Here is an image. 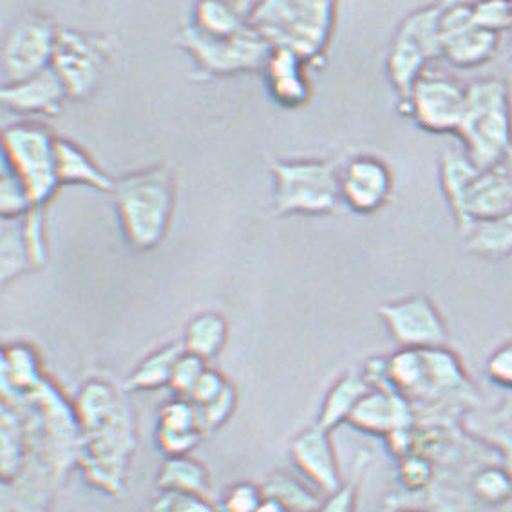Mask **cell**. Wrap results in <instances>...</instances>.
I'll list each match as a JSON object with an SVG mask.
<instances>
[{"mask_svg": "<svg viewBox=\"0 0 512 512\" xmlns=\"http://www.w3.org/2000/svg\"><path fill=\"white\" fill-rule=\"evenodd\" d=\"M80 433L86 437L82 460L100 489L120 494L125 462L136 446L134 409L111 382L87 380L75 400Z\"/></svg>", "mask_w": 512, "mask_h": 512, "instance_id": "obj_1", "label": "cell"}, {"mask_svg": "<svg viewBox=\"0 0 512 512\" xmlns=\"http://www.w3.org/2000/svg\"><path fill=\"white\" fill-rule=\"evenodd\" d=\"M176 194V176L167 163H156L116 180L114 209L129 247L151 252L162 245L171 230Z\"/></svg>", "mask_w": 512, "mask_h": 512, "instance_id": "obj_2", "label": "cell"}, {"mask_svg": "<svg viewBox=\"0 0 512 512\" xmlns=\"http://www.w3.org/2000/svg\"><path fill=\"white\" fill-rule=\"evenodd\" d=\"M456 136L482 171L511 162L512 98L505 78L487 76L467 86L464 120Z\"/></svg>", "mask_w": 512, "mask_h": 512, "instance_id": "obj_3", "label": "cell"}, {"mask_svg": "<svg viewBox=\"0 0 512 512\" xmlns=\"http://www.w3.org/2000/svg\"><path fill=\"white\" fill-rule=\"evenodd\" d=\"M337 19L333 2H256L250 26L272 48L288 49L308 66L321 67Z\"/></svg>", "mask_w": 512, "mask_h": 512, "instance_id": "obj_4", "label": "cell"}, {"mask_svg": "<svg viewBox=\"0 0 512 512\" xmlns=\"http://www.w3.org/2000/svg\"><path fill=\"white\" fill-rule=\"evenodd\" d=\"M275 216H330L342 205L341 165L328 160H275Z\"/></svg>", "mask_w": 512, "mask_h": 512, "instance_id": "obj_5", "label": "cell"}, {"mask_svg": "<svg viewBox=\"0 0 512 512\" xmlns=\"http://www.w3.org/2000/svg\"><path fill=\"white\" fill-rule=\"evenodd\" d=\"M176 46L183 49L203 78L263 73L274 48L252 26L232 37H210L185 22L176 33Z\"/></svg>", "mask_w": 512, "mask_h": 512, "instance_id": "obj_6", "label": "cell"}, {"mask_svg": "<svg viewBox=\"0 0 512 512\" xmlns=\"http://www.w3.org/2000/svg\"><path fill=\"white\" fill-rule=\"evenodd\" d=\"M57 138L37 122H17L2 131L4 167L26 185L35 207H48L60 189Z\"/></svg>", "mask_w": 512, "mask_h": 512, "instance_id": "obj_7", "label": "cell"}, {"mask_svg": "<svg viewBox=\"0 0 512 512\" xmlns=\"http://www.w3.org/2000/svg\"><path fill=\"white\" fill-rule=\"evenodd\" d=\"M113 51L114 44L105 35L60 28L51 69L64 82L71 100H86L100 86Z\"/></svg>", "mask_w": 512, "mask_h": 512, "instance_id": "obj_8", "label": "cell"}, {"mask_svg": "<svg viewBox=\"0 0 512 512\" xmlns=\"http://www.w3.org/2000/svg\"><path fill=\"white\" fill-rule=\"evenodd\" d=\"M57 24L49 17L29 13L11 24L2 44V86H11L46 71L53 64Z\"/></svg>", "mask_w": 512, "mask_h": 512, "instance_id": "obj_9", "label": "cell"}, {"mask_svg": "<svg viewBox=\"0 0 512 512\" xmlns=\"http://www.w3.org/2000/svg\"><path fill=\"white\" fill-rule=\"evenodd\" d=\"M465 100L467 86L453 76L427 69L399 111L427 133L456 134L464 120Z\"/></svg>", "mask_w": 512, "mask_h": 512, "instance_id": "obj_10", "label": "cell"}, {"mask_svg": "<svg viewBox=\"0 0 512 512\" xmlns=\"http://www.w3.org/2000/svg\"><path fill=\"white\" fill-rule=\"evenodd\" d=\"M379 317L402 348L429 350L444 346L449 337L442 313L427 295L415 294L380 304Z\"/></svg>", "mask_w": 512, "mask_h": 512, "instance_id": "obj_11", "label": "cell"}, {"mask_svg": "<svg viewBox=\"0 0 512 512\" xmlns=\"http://www.w3.org/2000/svg\"><path fill=\"white\" fill-rule=\"evenodd\" d=\"M393 172L377 156L361 154L341 165V200L357 214H373L388 205Z\"/></svg>", "mask_w": 512, "mask_h": 512, "instance_id": "obj_12", "label": "cell"}, {"mask_svg": "<svg viewBox=\"0 0 512 512\" xmlns=\"http://www.w3.org/2000/svg\"><path fill=\"white\" fill-rule=\"evenodd\" d=\"M290 455L295 467L312 482L319 491L332 494L341 489L342 476L330 433L323 427L304 429L292 440Z\"/></svg>", "mask_w": 512, "mask_h": 512, "instance_id": "obj_13", "label": "cell"}, {"mask_svg": "<svg viewBox=\"0 0 512 512\" xmlns=\"http://www.w3.org/2000/svg\"><path fill=\"white\" fill-rule=\"evenodd\" d=\"M413 415L411 402L391 386H384L371 388L362 397L348 424L370 435L389 437L399 429L413 427Z\"/></svg>", "mask_w": 512, "mask_h": 512, "instance_id": "obj_14", "label": "cell"}, {"mask_svg": "<svg viewBox=\"0 0 512 512\" xmlns=\"http://www.w3.org/2000/svg\"><path fill=\"white\" fill-rule=\"evenodd\" d=\"M512 212V176L507 165L478 172L464 205V221L458 227L465 236L476 223L502 218Z\"/></svg>", "mask_w": 512, "mask_h": 512, "instance_id": "obj_15", "label": "cell"}, {"mask_svg": "<svg viewBox=\"0 0 512 512\" xmlns=\"http://www.w3.org/2000/svg\"><path fill=\"white\" fill-rule=\"evenodd\" d=\"M0 100L11 113L57 116L71 98L60 76L49 67L28 80L2 86Z\"/></svg>", "mask_w": 512, "mask_h": 512, "instance_id": "obj_16", "label": "cell"}, {"mask_svg": "<svg viewBox=\"0 0 512 512\" xmlns=\"http://www.w3.org/2000/svg\"><path fill=\"white\" fill-rule=\"evenodd\" d=\"M200 408L189 399L167 402L160 411L156 444L165 458L189 456L205 437Z\"/></svg>", "mask_w": 512, "mask_h": 512, "instance_id": "obj_17", "label": "cell"}, {"mask_svg": "<svg viewBox=\"0 0 512 512\" xmlns=\"http://www.w3.org/2000/svg\"><path fill=\"white\" fill-rule=\"evenodd\" d=\"M306 67L308 64L303 58L288 49L272 51L263 75L275 104L285 109H299L310 102L312 86L306 76Z\"/></svg>", "mask_w": 512, "mask_h": 512, "instance_id": "obj_18", "label": "cell"}, {"mask_svg": "<svg viewBox=\"0 0 512 512\" xmlns=\"http://www.w3.org/2000/svg\"><path fill=\"white\" fill-rule=\"evenodd\" d=\"M57 176L62 185H86L113 194L116 180L105 172L89 152L67 138H57Z\"/></svg>", "mask_w": 512, "mask_h": 512, "instance_id": "obj_19", "label": "cell"}, {"mask_svg": "<svg viewBox=\"0 0 512 512\" xmlns=\"http://www.w3.org/2000/svg\"><path fill=\"white\" fill-rule=\"evenodd\" d=\"M256 2H198L189 22L210 37H232L250 26Z\"/></svg>", "mask_w": 512, "mask_h": 512, "instance_id": "obj_20", "label": "cell"}, {"mask_svg": "<svg viewBox=\"0 0 512 512\" xmlns=\"http://www.w3.org/2000/svg\"><path fill=\"white\" fill-rule=\"evenodd\" d=\"M429 64L431 60L422 53V49L415 46L409 38L400 35L399 31L395 33L386 57V73L399 96V104L408 100L411 89L417 84L418 78L429 69Z\"/></svg>", "mask_w": 512, "mask_h": 512, "instance_id": "obj_21", "label": "cell"}, {"mask_svg": "<svg viewBox=\"0 0 512 512\" xmlns=\"http://www.w3.org/2000/svg\"><path fill=\"white\" fill-rule=\"evenodd\" d=\"M480 171L482 169L476 167L465 151L446 149L440 154V160H438L440 187L449 203V209L453 212L456 227H460L464 221L465 198H467L471 183L475 181Z\"/></svg>", "mask_w": 512, "mask_h": 512, "instance_id": "obj_22", "label": "cell"}, {"mask_svg": "<svg viewBox=\"0 0 512 512\" xmlns=\"http://www.w3.org/2000/svg\"><path fill=\"white\" fill-rule=\"evenodd\" d=\"M500 48V35L489 29H465L453 37L444 38L442 42V58L451 66L460 69L480 67L491 62Z\"/></svg>", "mask_w": 512, "mask_h": 512, "instance_id": "obj_23", "label": "cell"}, {"mask_svg": "<svg viewBox=\"0 0 512 512\" xmlns=\"http://www.w3.org/2000/svg\"><path fill=\"white\" fill-rule=\"evenodd\" d=\"M38 355L28 344H11L2 351V393L24 397L44 382Z\"/></svg>", "mask_w": 512, "mask_h": 512, "instance_id": "obj_24", "label": "cell"}, {"mask_svg": "<svg viewBox=\"0 0 512 512\" xmlns=\"http://www.w3.org/2000/svg\"><path fill=\"white\" fill-rule=\"evenodd\" d=\"M370 389V382L362 373H357V371L344 373L341 379L337 380L330 391L326 393L317 426L332 433L335 427L348 422L355 408L359 406L362 397Z\"/></svg>", "mask_w": 512, "mask_h": 512, "instance_id": "obj_25", "label": "cell"}, {"mask_svg": "<svg viewBox=\"0 0 512 512\" xmlns=\"http://www.w3.org/2000/svg\"><path fill=\"white\" fill-rule=\"evenodd\" d=\"M228 333H230L228 321L221 313H198L187 324L181 337V344H183V350L190 355H196L203 361L209 362L225 350Z\"/></svg>", "mask_w": 512, "mask_h": 512, "instance_id": "obj_26", "label": "cell"}, {"mask_svg": "<svg viewBox=\"0 0 512 512\" xmlns=\"http://www.w3.org/2000/svg\"><path fill=\"white\" fill-rule=\"evenodd\" d=\"M424 355V388L418 399H429L462 388L467 377L453 351L444 346L422 350Z\"/></svg>", "mask_w": 512, "mask_h": 512, "instance_id": "obj_27", "label": "cell"}, {"mask_svg": "<svg viewBox=\"0 0 512 512\" xmlns=\"http://www.w3.org/2000/svg\"><path fill=\"white\" fill-rule=\"evenodd\" d=\"M183 351L181 341L169 342L152 351L125 379V391H156L171 386L172 371Z\"/></svg>", "mask_w": 512, "mask_h": 512, "instance_id": "obj_28", "label": "cell"}, {"mask_svg": "<svg viewBox=\"0 0 512 512\" xmlns=\"http://www.w3.org/2000/svg\"><path fill=\"white\" fill-rule=\"evenodd\" d=\"M464 248L471 256L493 261L512 256V212L476 223L464 236Z\"/></svg>", "mask_w": 512, "mask_h": 512, "instance_id": "obj_29", "label": "cell"}, {"mask_svg": "<svg viewBox=\"0 0 512 512\" xmlns=\"http://www.w3.org/2000/svg\"><path fill=\"white\" fill-rule=\"evenodd\" d=\"M158 485L162 491L192 494L205 500H209L212 491L207 467L190 456L165 458L158 475Z\"/></svg>", "mask_w": 512, "mask_h": 512, "instance_id": "obj_30", "label": "cell"}, {"mask_svg": "<svg viewBox=\"0 0 512 512\" xmlns=\"http://www.w3.org/2000/svg\"><path fill=\"white\" fill-rule=\"evenodd\" d=\"M444 4H431L409 13L400 24L399 33L409 38L415 46L422 49L431 62L442 58V31L440 15Z\"/></svg>", "mask_w": 512, "mask_h": 512, "instance_id": "obj_31", "label": "cell"}, {"mask_svg": "<svg viewBox=\"0 0 512 512\" xmlns=\"http://www.w3.org/2000/svg\"><path fill=\"white\" fill-rule=\"evenodd\" d=\"M22 219H2V234H0L2 285H8L13 279L31 270Z\"/></svg>", "mask_w": 512, "mask_h": 512, "instance_id": "obj_32", "label": "cell"}, {"mask_svg": "<svg viewBox=\"0 0 512 512\" xmlns=\"http://www.w3.org/2000/svg\"><path fill=\"white\" fill-rule=\"evenodd\" d=\"M263 494L290 512H319L323 505L310 489L286 475L272 476L263 485Z\"/></svg>", "mask_w": 512, "mask_h": 512, "instance_id": "obj_33", "label": "cell"}, {"mask_svg": "<svg viewBox=\"0 0 512 512\" xmlns=\"http://www.w3.org/2000/svg\"><path fill=\"white\" fill-rule=\"evenodd\" d=\"M24 241L28 248L31 270H40L48 265L49 248L46 234V207H35L22 219Z\"/></svg>", "mask_w": 512, "mask_h": 512, "instance_id": "obj_34", "label": "cell"}, {"mask_svg": "<svg viewBox=\"0 0 512 512\" xmlns=\"http://www.w3.org/2000/svg\"><path fill=\"white\" fill-rule=\"evenodd\" d=\"M33 209H35V205H33V200L29 196L26 185L13 172L4 167L2 169V180H0V212H2V219L26 218Z\"/></svg>", "mask_w": 512, "mask_h": 512, "instance_id": "obj_35", "label": "cell"}, {"mask_svg": "<svg viewBox=\"0 0 512 512\" xmlns=\"http://www.w3.org/2000/svg\"><path fill=\"white\" fill-rule=\"evenodd\" d=\"M209 370L207 362L196 357V355H190L187 351H183L174 371H172L171 386L169 388L176 393L178 399H190L192 391L198 386L203 373Z\"/></svg>", "mask_w": 512, "mask_h": 512, "instance_id": "obj_36", "label": "cell"}, {"mask_svg": "<svg viewBox=\"0 0 512 512\" xmlns=\"http://www.w3.org/2000/svg\"><path fill=\"white\" fill-rule=\"evenodd\" d=\"M475 493L491 505L507 502L512 496V476L500 467H487L476 475Z\"/></svg>", "mask_w": 512, "mask_h": 512, "instance_id": "obj_37", "label": "cell"}, {"mask_svg": "<svg viewBox=\"0 0 512 512\" xmlns=\"http://www.w3.org/2000/svg\"><path fill=\"white\" fill-rule=\"evenodd\" d=\"M265 502L263 487H257L248 482L230 485L225 493L221 494L219 512H257Z\"/></svg>", "mask_w": 512, "mask_h": 512, "instance_id": "obj_38", "label": "cell"}, {"mask_svg": "<svg viewBox=\"0 0 512 512\" xmlns=\"http://www.w3.org/2000/svg\"><path fill=\"white\" fill-rule=\"evenodd\" d=\"M475 24L498 35H502L503 31H512V2H475Z\"/></svg>", "mask_w": 512, "mask_h": 512, "instance_id": "obj_39", "label": "cell"}, {"mask_svg": "<svg viewBox=\"0 0 512 512\" xmlns=\"http://www.w3.org/2000/svg\"><path fill=\"white\" fill-rule=\"evenodd\" d=\"M366 464H368V456H364V453H362L357 471L351 476L350 482L342 484L341 489H337L335 493L330 494L328 500L321 505L319 512H355L357 493H359V485H361Z\"/></svg>", "mask_w": 512, "mask_h": 512, "instance_id": "obj_40", "label": "cell"}, {"mask_svg": "<svg viewBox=\"0 0 512 512\" xmlns=\"http://www.w3.org/2000/svg\"><path fill=\"white\" fill-rule=\"evenodd\" d=\"M238 406V391L230 384L225 393L209 406L200 408L201 422L205 433H214L227 424Z\"/></svg>", "mask_w": 512, "mask_h": 512, "instance_id": "obj_41", "label": "cell"}, {"mask_svg": "<svg viewBox=\"0 0 512 512\" xmlns=\"http://www.w3.org/2000/svg\"><path fill=\"white\" fill-rule=\"evenodd\" d=\"M475 24V4L473 2H453L444 4L440 15V31L442 42L444 38L453 37L465 29L473 28Z\"/></svg>", "mask_w": 512, "mask_h": 512, "instance_id": "obj_42", "label": "cell"}, {"mask_svg": "<svg viewBox=\"0 0 512 512\" xmlns=\"http://www.w3.org/2000/svg\"><path fill=\"white\" fill-rule=\"evenodd\" d=\"M151 512H219V509L200 496L162 491V496L152 503Z\"/></svg>", "mask_w": 512, "mask_h": 512, "instance_id": "obj_43", "label": "cell"}, {"mask_svg": "<svg viewBox=\"0 0 512 512\" xmlns=\"http://www.w3.org/2000/svg\"><path fill=\"white\" fill-rule=\"evenodd\" d=\"M399 476L402 485L409 491L426 489L433 480V465L424 456L409 455L400 458Z\"/></svg>", "mask_w": 512, "mask_h": 512, "instance_id": "obj_44", "label": "cell"}, {"mask_svg": "<svg viewBox=\"0 0 512 512\" xmlns=\"http://www.w3.org/2000/svg\"><path fill=\"white\" fill-rule=\"evenodd\" d=\"M228 386H230V382L225 379V375L221 371L209 368L203 373V377L198 382L196 389L192 391L189 400H192L198 408H205V406L212 404L214 400L219 399Z\"/></svg>", "mask_w": 512, "mask_h": 512, "instance_id": "obj_45", "label": "cell"}, {"mask_svg": "<svg viewBox=\"0 0 512 512\" xmlns=\"http://www.w3.org/2000/svg\"><path fill=\"white\" fill-rule=\"evenodd\" d=\"M485 371L493 384L512 389V342H507L494 351L487 361Z\"/></svg>", "mask_w": 512, "mask_h": 512, "instance_id": "obj_46", "label": "cell"}, {"mask_svg": "<svg viewBox=\"0 0 512 512\" xmlns=\"http://www.w3.org/2000/svg\"><path fill=\"white\" fill-rule=\"evenodd\" d=\"M400 512H422V511H417V509H406V511H400Z\"/></svg>", "mask_w": 512, "mask_h": 512, "instance_id": "obj_47", "label": "cell"}, {"mask_svg": "<svg viewBox=\"0 0 512 512\" xmlns=\"http://www.w3.org/2000/svg\"><path fill=\"white\" fill-rule=\"evenodd\" d=\"M509 53H511V57H512V38H511V46H509Z\"/></svg>", "mask_w": 512, "mask_h": 512, "instance_id": "obj_48", "label": "cell"}]
</instances>
